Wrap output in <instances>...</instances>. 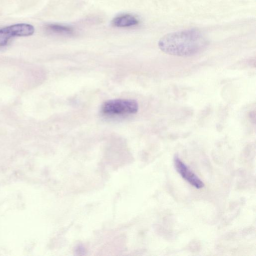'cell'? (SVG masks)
<instances>
[{
  "label": "cell",
  "mask_w": 256,
  "mask_h": 256,
  "mask_svg": "<svg viewBox=\"0 0 256 256\" xmlns=\"http://www.w3.org/2000/svg\"><path fill=\"white\" fill-rule=\"evenodd\" d=\"M136 101L130 99H114L105 102L101 107L102 112L107 116H122L137 112Z\"/></svg>",
  "instance_id": "2"
},
{
  "label": "cell",
  "mask_w": 256,
  "mask_h": 256,
  "mask_svg": "<svg viewBox=\"0 0 256 256\" xmlns=\"http://www.w3.org/2000/svg\"><path fill=\"white\" fill-rule=\"evenodd\" d=\"M46 28L50 34L60 36H70L74 32L71 27L60 24H48L46 26Z\"/></svg>",
  "instance_id": "6"
},
{
  "label": "cell",
  "mask_w": 256,
  "mask_h": 256,
  "mask_svg": "<svg viewBox=\"0 0 256 256\" xmlns=\"http://www.w3.org/2000/svg\"><path fill=\"white\" fill-rule=\"evenodd\" d=\"M174 164L178 173L190 184L198 189L204 187V182L177 156L174 158Z\"/></svg>",
  "instance_id": "4"
},
{
  "label": "cell",
  "mask_w": 256,
  "mask_h": 256,
  "mask_svg": "<svg viewBox=\"0 0 256 256\" xmlns=\"http://www.w3.org/2000/svg\"><path fill=\"white\" fill-rule=\"evenodd\" d=\"M34 28L28 24L20 23L0 28V46H6L14 36H28L34 34Z\"/></svg>",
  "instance_id": "3"
},
{
  "label": "cell",
  "mask_w": 256,
  "mask_h": 256,
  "mask_svg": "<svg viewBox=\"0 0 256 256\" xmlns=\"http://www.w3.org/2000/svg\"><path fill=\"white\" fill-rule=\"evenodd\" d=\"M138 19L132 15L126 14L118 16L112 20V24L118 28H126L138 24Z\"/></svg>",
  "instance_id": "5"
},
{
  "label": "cell",
  "mask_w": 256,
  "mask_h": 256,
  "mask_svg": "<svg viewBox=\"0 0 256 256\" xmlns=\"http://www.w3.org/2000/svg\"><path fill=\"white\" fill-rule=\"evenodd\" d=\"M206 38L199 31L186 30L168 34L158 41L159 48L172 56L186 57L197 54L208 45Z\"/></svg>",
  "instance_id": "1"
}]
</instances>
